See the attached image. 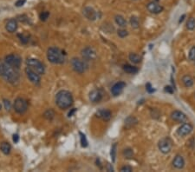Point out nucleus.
Returning a JSON list of instances; mask_svg holds the SVG:
<instances>
[{"label":"nucleus","instance_id":"nucleus-1","mask_svg":"<svg viewBox=\"0 0 195 172\" xmlns=\"http://www.w3.org/2000/svg\"><path fill=\"white\" fill-rule=\"evenodd\" d=\"M0 76L12 84H17L19 81L18 70L11 67L5 62H3L1 60H0Z\"/></svg>","mask_w":195,"mask_h":172},{"label":"nucleus","instance_id":"nucleus-15","mask_svg":"<svg viewBox=\"0 0 195 172\" xmlns=\"http://www.w3.org/2000/svg\"><path fill=\"white\" fill-rule=\"evenodd\" d=\"M125 86H126V83H125L123 82L116 83L115 85L113 86L112 89H111V93H112L113 96H115V97L119 96V95L122 92V90H123V89L125 88Z\"/></svg>","mask_w":195,"mask_h":172},{"label":"nucleus","instance_id":"nucleus-41","mask_svg":"<svg viewBox=\"0 0 195 172\" xmlns=\"http://www.w3.org/2000/svg\"><path fill=\"white\" fill-rule=\"evenodd\" d=\"M185 18H186V15H182L181 16V17H180V20H179V23H182L183 22V20H184V19Z\"/></svg>","mask_w":195,"mask_h":172},{"label":"nucleus","instance_id":"nucleus-9","mask_svg":"<svg viewBox=\"0 0 195 172\" xmlns=\"http://www.w3.org/2000/svg\"><path fill=\"white\" fill-rule=\"evenodd\" d=\"M71 66L73 68V70L77 72L82 74L85 71V64L83 63L81 59H79L77 57H73L71 59Z\"/></svg>","mask_w":195,"mask_h":172},{"label":"nucleus","instance_id":"nucleus-16","mask_svg":"<svg viewBox=\"0 0 195 172\" xmlns=\"http://www.w3.org/2000/svg\"><path fill=\"white\" fill-rule=\"evenodd\" d=\"M95 115H96L97 117L101 118L103 121H109L110 118H111V116H112V113L109 110L102 109V110H99Z\"/></svg>","mask_w":195,"mask_h":172},{"label":"nucleus","instance_id":"nucleus-33","mask_svg":"<svg viewBox=\"0 0 195 172\" xmlns=\"http://www.w3.org/2000/svg\"><path fill=\"white\" fill-rule=\"evenodd\" d=\"M3 101H4V107H5V109H6L7 110H11V102L9 101V100H7V99H4Z\"/></svg>","mask_w":195,"mask_h":172},{"label":"nucleus","instance_id":"nucleus-10","mask_svg":"<svg viewBox=\"0 0 195 172\" xmlns=\"http://www.w3.org/2000/svg\"><path fill=\"white\" fill-rule=\"evenodd\" d=\"M82 55H83L84 59L92 60L95 58L96 53H95V51L92 47H86V48H84L82 51Z\"/></svg>","mask_w":195,"mask_h":172},{"label":"nucleus","instance_id":"nucleus-20","mask_svg":"<svg viewBox=\"0 0 195 172\" xmlns=\"http://www.w3.org/2000/svg\"><path fill=\"white\" fill-rule=\"evenodd\" d=\"M182 83H183V84L185 85V87L190 88V87H192V86L193 85L194 80H193V78H192L191 76L186 75L182 78Z\"/></svg>","mask_w":195,"mask_h":172},{"label":"nucleus","instance_id":"nucleus-18","mask_svg":"<svg viewBox=\"0 0 195 172\" xmlns=\"http://www.w3.org/2000/svg\"><path fill=\"white\" fill-rule=\"evenodd\" d=\"M102 98V94L99 90H92L90 93V100L92 103H98Z\"/></svg>","mask_w":195,"mask_h":172},{"label":"nucleus","instance_id":"nucleus-5","mask_svg":"<svg viewBox=\"0 0 195 172\" xmlns=\"http://www.w3.org/2000/svg\"><path fill=\"white\" fill-rule=\"evenodd\" d=\"M4 62L11 67L18 70L20 65H21V63H22V60H21V57L17 54H10V55H7L5 56Z\"/></svg>","mask_w":195,"mask_h":172},{"label":"nucleus","instance_id":"nucleus-26","mask_svg":"<svg viewBox=\"0 0 195 172\" xmlns=\"http://www.w3.org/2000/svg\"><path fill=\"white\" fill-rule=\"evenodd\" d=\"M130 24H131L132 27L138 28L139 27V19H138V18L135 17V16L131 17V19H130Z\"/></svg>","mask_w":195,"mask_h":172},{"label":"nucleus","instance_id":"nucleus-38","mask_svg":"<svg viewBox=\"0 0 195 172\" xmlns=\"http://www.w3.org/2000/svg\"><path fill=\"white\" fill-rule=\"evenodd\" d=\"M19 140V137L18 134H14L13 135V142H18Z\"/></svg>","mask_w":195,"mask_h":172},{"label":"nucleus","instance_id":"nucleus-2","mask_svg":"<svg viewBox=\"0 0 195 172\" xmlns=\"http://www.w3.org/2000/svg\"><path fill=\"white\" fill-rule=\"evenodd\" d=\"M73 97L68 90H60L56 95V105L62 110L70 108L73 105Z\"/></svg>","mask_w":195,"mask_h":172},{"label":"nucleus","instance_id":"nucleus-6","mask_svg":"<svg viewBox=\"0 0 195 172\" xmlns=\"http://www.w3.org/2000/svg\"><path fill=\"white\" fill-rule=\"evenodd\" d=\"M13 106H14L16 112H18V114H23L24 112H26L27 109H28V103L23 98L18 97L14 102Z\"/></svg>","mask_w":195,"mask_h":172},{"label":"nucleus","instance_id":"nucleus-36","mask_svg":"<svg viewBox=\"0 0 195 172\" xmlns=\"http://www.w3.org/2000/svg\"><path fill=\"white\" fill-rule=\"evenodd\" d=\"M133 169H132V168L130 167V166H124V167H122V168L121 169V171H122V172H130L132 171Z\"/></svg>","mask_w":195,"mask_h":172},{"label":"nucleus","instance_id":"nucleus-11","mask_svg":"<svg viewBox=\"0 0 195 172\" xmlns=\"http://www.w3.org/2000/svg\"><path fill=\"white\" fill-rule=\"evenodd\" d=\"M171 118L173 121H176L179 123H184L187 120V117L185 115L184 113L181 112L180 110H174L171 113Z\"/></svg>","mask_w":195,"mask_h":172},{"label":"nucleus","instance_id":"nucleus-29","mask_svg":"<svg viewBox=\"0 0 195 172\" xmlns=\"http://www.w3.org/2000/svg\"><path fill=\"white\" fill-rule=\"evenodd\" d=\"M123 155L125 156V157L127 158H131L133 157V150L131 149H127V150H124Z\"/></svg>","mask_w":195,"mask_h":172},{"label":"nucleus","instance_id":"nucleus-43","mask_svg":"<svg viewBox=\"0 0 195 172\" xmlns=\"http://www.w3.org/2000/svg\"><path fill=\"white\" fill-rule=\"evenodd\" d=\"M1 109H2V106H1V105H0V110H1Z\"/></svg>","mask_w":195,"mask_h":172},{"label":"nucleus","instance_id":"nucleus-32","mask_svg":"<svg viewBox=\"0 0 195 172\" xmlns=\"http://www.w3.org/2000/svg\"><path fill=\"white\" fill-rule=\"evenodd\" d=\"M117 34H118V36L120 37V38H125V37H127L128 36V31L125 30H119L117 31Z\"/></svg>","mask_w":195,"mask_h":172},{"label":"nucleus","instance_id":"nucleus-21","mask_svg":"<svg viewBox=\"0 0 195 172\" xmlns=\"http://www.w3.org/2000/svg\"><path fill=\"white\" fill-rule=\"evenodd\" d=\"M0 150L4 154V155H8L11 153V144L7 142H3L0 144Z\"/></svg>","mask_w":195,"mask_h":172},{"label":"nucleus","instance_id":"nucleus-13","mask_svg":"<svg viewBox=\"0 0 195 172\" xmlns=\"http://www.w3.org/2000/svg\"><path fill=\"white\" fill-rule=\"evenodd\" d=\"M146 9L148 10V11H150L151 13H154V14H158V13H161L163 11V7L162 5H160L155 2H150L148 3L146 5Z\"/></svg>","mask_w":195,"mask_h":172},{"label":"nucleus","instance_id":"nucleus-42","mask_svg":"<svg viewBox=\"0 0 195 172\" xmlns=\"http://www.w3.org/2000/svg\"><path fill=\"white\" fill-rule=\"evenodd\" d=\"M109 171H114V169L110 167V164H109Z\"/></svg>","mask_w":195,"mask_h":172},{"label":"nucleus","instance_id":"nucleus-37","mask_svg":"<svg viewBox=\"0 0 195 172\" xmlns=\"http://www.w3.org/2000/svg\"><path fill=\"white\" fill-rule=\"evenodd\" d=\"M146 90H147V91L149 92V93H153V92H154V88L152 87V85H151L150 83H146Z\"/></svg>","mask_w":195,"mask_h":172},{"label":"nucleus","instance_id":"nucleus-31","mask_svg":"<svg viewBox=\"0 0 195 172\" xmlns=\"http://www.w3.org/2000/svg\"><path fill=\"white\" fill-rule=\"evenodd\" d=\"M189 59L192 61H195V46L192 47L189 51Z\"/></svg>","mask_w":195,"mask_h":172},{"label":"nucleus","instance_id":"nucleus-39","mask_svg":"<svg viewBox=\"0 0 195 172\" xmlns=\"http://www.w3.org/2000/svg\"><path fill=\"white\" fill-rule=\"evenodd\" d=\"M171 89H172V88H171L170 86H167L165 90H166V91H167V92H169V93H173V90H171Z\"/></svg>","mask_w":195,"mask_h":172},{"label":"nucleus","instance_id":"nucleus-14","mask_svg":"<svg viewBox=\"0 0 195 172\" xmlns=\"http://www.w3.org/2000/svg\"><path fill=\"white\" fill-rule=\"evenodd\" d=\"M192 126L190 124H182L179 129H178V134L181 136V137H185L187 136L192 132Z\"/></svg>","mask_w":195,"mask_h":172},{"label":"nucleus","instance_id":"nucleus-35","mask_svg":"<svg viewBox=\"0 0 195 172\" xmlns=\"http://www.w3.org/2000/svg\"><path fill=\"white\" fill-rule=\"evenodd\" d=\"M25 2H26V0H18L16 2L15 5L17 7H21V6H23V4H25Z\"/></svg>","mask_w":195,"mask_h":172},{"label":"nucleus","instance_id":"nucleus-17","mask_svg":"<svg viewBox=\"0 0 195 172\" xmlns=\"http://www.w3.org/2000/svg\"><path fill=\"white\" fill-rule=\"evenodd\" d=\"M5 29L10 33L15 32L16 30H18V22H17V20L14 19H11L10 20H8L6 24H5Z\"/></svg>","mask_w":195,"mask_h":172},{"label":"nucleus","instance_id":"nucleus-19","mask_svg":"<svg viewBox=\"0 0 195 172\" xmlns=\"http://www.w3.org/2000/svg\"><path fill=\"white\" fill-rule=\"evenodd\" d=\"M173 166L175 167L178 169H183L185 165V161L184 158L181 157V156H176L174 157L173 161Z\"/></svg>","mask_w":195,"mask_h":172},{"label":"nucleus","instance_id":"nucleus-23","mask_svg":"<svg viewBox=\"0 0 195 172\" xmlns=\"http://www.w3.org/2000/svg\"><path fill=\"white\" fill-rule=\"evenodd\" d=\"M115 23H116L117 24H118L120 27L127 26V21H126V19H124L122 16H121V15L115 16Z\"/></svg>","mask_w":195,"mask_h":172},{"label":"nucleus","instance_id":"nucleus-22","mask_svg":"<svg viewBox=\"0 0 195 172\" xmlns=\"http://www.w3.org/2000/svg\"><path fill=\"white\" fill-rule=\"evenodd\" d=\"M122 69L125 72H127L128 74H135V73L138 72V68L135 67L133 65H130V64H125V65H123Z\"/></svg>","mask_w":195,"mask_h":172},{"label":"nucleus","instance_id":"nucleus-40","mask_svg":"<svg viewBox=\"0 0 195 172\" xmlns=\"http://www.w3.org/2000/svg\"><path fill=\"white\" fill-rule=\"evenodd\" d=\"M75 110H76V109H73L69 113V117H70V116H72V115H73V113L75 112Z\"/></svg>","mask_w":195,"mask_h":172},{"label":"nucleus","instance_id":"nucleus-7","mask_svg":"<svg viewBox=\"0 0 195 172\" xmlns=\"http://www.w3.org/2000/svg\"><path fill=\"white\" fill-rule=\"evenodd\" d=\"M158 147H159V150H161V152L163 154H167L172 150L173 144L169 138H162L158 143Z\"/></svg>","mask_w":195,"mask_h":172},{"label":"nucleus","instance_id":"nucleus-4","mask_svg":"<svg viewBox=\"0 0 195 172\" xmlns=\"http://www.w3.org/2000/svg\"><path fill=\"white\" fill-rule=\"evenodd\" d=\"M26 64L27 67L32 69L33 71H36V72L38 73L39 75L44 74L45 72L44 65L43 63L40 62L38 59H36V58H28V59L26 60Z\"/></svg>","mask_w":195,"mask_h":172},{"label":"nucleus","instance_id":"nucleus-28","mask_svg":"<svg viewBox=\"0 0 195 172\" xmlns=\"http://www.w3.org/2000/svg\"><path fill=\"white\" fill-rule=\"evenodd\" d=\"M79 134H80V137H81V144H82L83 147L85 148V147L88 146V140L86 138V136L83 133H82V132H80Z\"/></svg>","mask_w":195,"mask_h":172},{"label":"nucleus","instance_id":"nucleus-24","mask_svg":"<svg viewBox=\"0 0 195 172\" xmlns=\"http://www.w3.org/2000/svg\"><path fill=\"white\" fill-rule=\"evenodd\" d=\"M129 60L134 64H139L141 61V57L139 55L135 54V53H130L129 54Z\"/></svg>","mask_w":195,"mask_h":172},{"label":"nucleus","instance_id":"nucleus-25","mask_svg":"<svg viewBox=\"0 0 195 172\" xmlns=\"http://www.w3.org/2000/svg\"><path fill=\"white\" fill-rule=\"evenodd\" d=\"M187 28L188 30H192L195 29V19L194 18H190L188 19L187 23Z\"/></svg>","mask_w":195,"mask_h":172},{"label":"nucleus","instance_id":"nucleus-3","mask_svg":"<svg viewBox=\"0 0 195 172\" xmlns=\"http://www.w3.org/2000/svg\"><path fill=\"white\" fill-rule=\"evenodd\" d=\"M47 58L50 63L55 64H64L66 59V56L63 51L57 47H50L47 51Z\"/></svg>","mask_w":195,"mask_h":172},{"label":"nucleus","instance_id":"nucleus-30","mask_svg":"<svg viewBox=\"0 0 195 172\" xmlns=\"http://www.w3.org/2000/svg\"><path fill=\"white\" fill-rule=\"evenodd\" d=\"M49 11H44V12H42L41 14H40V19H41L42 21H46L48 19V18H49Z\"/></svg>","mask_w":195,"mask_h":172},{"label":"nucleus","instance_id":"nucleus-27","mask_svg":"<svg viewBox=\"0 0 195 172\" xmlns=\"http://www.w3.org/2000/svg\"><path fill=\"white\" fill-rule=\"evenodd\" d=\"M116 147L117 144L115 143L111 148V151H110V156H111V159H112L113 163H115V155H116Z\"/></svg>","mask_w":195,"mask_h":172},{"label":"nucleus","instance_id":"nucleus-12","mask_svg":"<svg viewBox=\"0 0 195 172\" xmlns=\"http://www.w3.org/2000/svg\"><path fill=\"white\" fill-rule=\"evenodd\" d=\"M83 15L89 20L94 21L97 19V12L92 7H85L83 9Z\"/></svg>","mask_w":195,"mask_h":172},{"label":"nucleus","instance_id":"nucleus-34","mask_svg":"<svg viewBox=\"0 0 195 172\" xmlns=\"http://www.w3.org/2000/svg\"><path fill=\"white\" fill-rule=\"evenodd\" d=\"M18 38H20V41L22 42L23 44H27L28 41H29V38H27V37H24L23 35H21V34H19Z\"/></svg>","mask_w":195,"mask_h":172},{"label":"nucleus","instance_id":"nucleus-8","mask_svg":"<svg viewBox=\"0 0 195 172\" xmlns=\"http://www.w3.org/2000/svg\"><path fill=\"white\" fill-rule=\"evenodd\" d=\"M25 73H26L27 78H29V80L32 83L36 84V85H38L40 83V81H41L40 75L38 73H37L35 71H33L32 69L26 67L25 68Z\"/></svg>","mask_w":195,"mask_h":172}]
</instances>
